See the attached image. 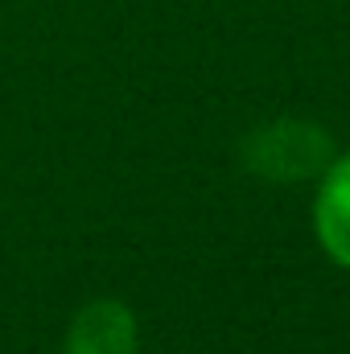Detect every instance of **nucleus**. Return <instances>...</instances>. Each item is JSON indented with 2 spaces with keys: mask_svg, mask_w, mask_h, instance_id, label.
<instances>
[{
  "mask_svg": "<svg viewBox=\"0 0 350 354\" xmlns=\"http://www.w3.org/2000/svg\"><path fill=\"white\" fill-rule=\"evenodd\" d=\"M313 231L322 252L338 268H350V153H334V161L317 177Z\"/></svg>",
  "mask_w": 350,
  "mask_h": 354,
  "instance_id": "7ed1b4c3",
  "label": "nucleus"
},
{
  "mask_svg": "<svg viewBox=\"0 0 350 354\" xmlns=\"http://www.w3.org/2000/svg\"><path fill=\"white\" fill-rule=\"evenodd\" d=\"M62 354H140L136 313L116 297L87 301L66 330Z\"/></svg>",
  "mask_w": 350,
  "mask_h": 354,
  "instance_id": "f03ea898",
  "label": "nucleus"
},
{
  "mask_svg": "<svg viewBox=\"0 0 350 354\" xmlns=\"http://www.w3.org/2000/svg\"><path fill=\"white\" fill-rule=\"evenodd\" d=\"M239 157L248 174H256L260 181H317L322 169L334 161V140L309 120H272L243 136Z\"/></svg>",
  "mask_w": 350,
  "mask_h": 354,
  "instance_id": "f257e3e1",
  "label": "nucleus"
}]
</instances>
